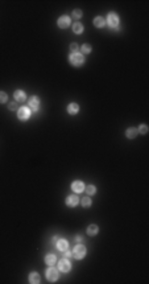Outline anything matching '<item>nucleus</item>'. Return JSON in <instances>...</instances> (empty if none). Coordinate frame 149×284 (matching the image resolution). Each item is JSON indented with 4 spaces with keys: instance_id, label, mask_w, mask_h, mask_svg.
I'll return each mask as SVG.
<instances>
[{
    "instance_id": "f257e3e1",
    "label": "nucleus",
    "mask_w": 149,
    "mask_h": 284,
    "mask_svg": "<svg viewBox=\"0 0 149 284\" xmlns=\"http://www.w3.org/2000/svg\"><path fill=\"white\" fill-rule=\"evenodd\" d=\"M69 61H70V64H71L73 66H82L83 64H85V56L82 54V53H71L69 57Z\"/></svg>"
},
{
    "instance_id": "f03ea898",
    "label": "nucleus",
    "mask_w": 149,
    "mask_h": 284,
    "mask_svg": "<svg viewBox=\"0 0 149 284\" xmlns=\"http://www.w3.org/2000/svg\"><path fill=\"white\" fill-rule=\"evenodd\" d=\"M86 247L83 246V245H78L74 247V250H73V255H74V258L75 259H83L85 258V255H86Z\"/></svg>"
},
{
    "instance_id": "7ed1b4c3",
    "label": "nucleus",
    "mask_w": 149,
    "mask_h": 284,
    "mask_svg": "<svg viewBox=\"0 0 149 284\" xmlns=\"http://www.w3.org/2000/svg\"><path fill=\"white\" fill-rule=\"evenodd\" d=\"M58 276H59L58 270H55L54 267H50V268L46 270V279L49 282H52V283L57 282V280H58Z\"/></svg>"
},
{
    "instance_id": "20e7f679",
    "label": "nucleus",
    "mask_w": 149,
    "mask_h": 284,
    "mask_svg": "<svg viewBox=\"0 0 149 284\" xmlns=\"http://www.w3.org/2000/svg\"><path fill=\"white\" fill-rule=\"evenodd\" d=\"M107 24L111 26V28H117V25H119V16H117L115 12H111L107 16Z\"/></svg>"
},
{
    "instance_id": "39448f33",
    "label": "nucleus",
    "mask_w": 149,
    "mask_h": 284,
    "mask_svg": "<svg viewBox=\"0 0 149 284\" xmlns=\"http://www.w3.org/2000/svg\"><path fill=\"white\" fill-rule=\"evenodd\" d=\"M30 116V108L29 107H19L17 110V118L20 120H27Z\"/></svg>"
},
{
    "instance_id": "423d86ee",
    "label": "nucleus",
    "mask_w": 149,
    "mask_h": 284,
    "mask_svg": "<svg viewBox=\"0 0 149 284\" xmlns=\"http://www.w3.org/2000/svg\"><path fill=\"white\" fill-rule=\"evenodd\" d=\"M58 270L62 272H69L71 270V264H70V262L66 258H63L58 262Z\"/></svg>"
},
{
    "instance_id": "0eeeda50",
    "label": "nucleus",
    "mask_w": 149,
    "mask_h": 284,
    "mask_svg": "<svg viewBox=\"0 0 149 284\" xmlns=\"http://www.w3.org/2000/svg\"><path fill=\"white\" fill-rule=\"evenodd\" d=\"M28 105H29V108L36 111L40 107V98L38 97H30L29 101H28Z\"/></svg>"
},
{
    "instance_id": "6e6552de",
    "label": "nucleus",
    "mask_w": 149,
    "mask_h": 284,
    "mask_svg": "<svg viewBox=\"0 0 149 284\" xmlns=\"http://www.w3.org/2000/svg\"><path fill=\"white\" fill-rule=\"evenodd\" d=\"M70 25V17L69 16H61L59 19H58V26L59 28H62V29H66L67 26Z\"/></svg>"
},
{
    "instance_id": "1a4fd4ad",
    "label": "nucleus",
    "mask_w": 149,
    "mask_h": 284,
    "mask_svg": "<svg viewBox=\"0 0 149 284\" xmlns=\"http://www.w3.org/2000/svg\"><path fill=\"white\" fill-rule=\"evenodd\" d=\"M71 189L75 193H81V192L85 190V184H83L82 181H74V183L71 184Z\"/></svg>"
},
{
    "instance_id": "9d476101",
    "label": "nucleus",
    "mask_w": 149,
    "mask_h": 284,
    "mask_svg": "<svg viewBox=\"0 0 149 284\" xmlns=\"http://www.w3.org/2000/svg\"><path fill=\"white\" fill-rule=\"evenodd\" d=\"M78 202H79V198H78V196H69L66 198V205L70 206V207L77 206Z\"/></svg>"
},
{
    "instance_id": "9b49d317",
    "label": "nucleus",
    "mask_w": 149,
    "mask_h": 284,
    "mask_svg": "<svg viewBox=\"0 0 149 284\" xmlns=\"http://www.w3.org/2000/svg\"><path fill=\"white\" fill-rule=\"evenodd\" d=\"M13 97H15L16 102H24L25 99H27V95H25V93L23 90H16L13 93Z\"/></svg>"
},
{
    "instance_id": "f8f14e48",
    "label": "nucleus",
    "mask_w": 149,
    "mask_h": 284,
    "mask_svg": "<svg viewBox=\"0 0 149 284\" xmlns=\"http://www.w3.org/2000/svg\"><path fill=\"white\" fill-rule=\"evenodd\" d=\"M55 246H57V248H58L59 251H65V250H67L69 243H67L66 239H58L57 243H55Z\"/></svg>"
},
{
    "instance_id": "ddd939ff",
    "label": "nucleus",
    "mask_w": 149,
    "mask_h": 284,
    "mask_svg": "<svg viewBox=\"0 0 149 284\" xmlns=\"http://www.w3.org/2000/svg\"><path fill=\"white\" fill-rule=\"evenodd\" d=\"M78 111H79V106L77 103H70L67 106V112L70 115H75V114H78Z\"/></svg>"
},
{
    "instance_id": "4468645a",
    "label": "nucleus",
    "mask_w": 149,
    "mask_h": 284,
    "mask_svg": "<svg viewBox=\"0 0 149 284\" xmlns=\"http://www.w3.org/2000/svg\"><path fill=\"white\" fill-rule=\"evenodd\" d=\"M137 134H139V131H137V128H135V127H129L125 132V135L128 139H133V137L137 136Z\"/></svg>"
},
{
    "instance_id": "2eb2a0df",
    "label": "nucleus",
    "mask_w": 149,
    "mask_h": 284,
    "mask_svg": "<svg viewBox=\"0 0 149 284\" xmlns=\"http://www.w3.org/2000/svg\"><path fill=\"white\" fill-rule=\"evenodd\" d=\"M41 282V278H40V275H38L37 272H32L29 275V283H32V284H38Z\"/></svg>"
},
{
    "instance_id": "dca6fc26",
    "label": "nucleus",
    "mask_w": 149,
    "mask_h": 284,
    "mask_svg": "<svg viewBox=\"0 0 149 284\" xmlns=\"http://www.w3.org/2000/svg\"><path fill=\"white\" fill-rule=\"evenodd\" d=\"M94 25L96 26V28H103V26L106 25V20H104L103 17L98 16V17H95L94 19Z\"/></svg>"
},
{
    "instance_id": "f3484780",
    "label": "nucleus",
    "mask_w": 149,
    "mask_h": 284,
    "mask_svg": "<svg viewBox=\"0 0 149 284\" xmlns=\"http://www.w3.org/2000/svg\"><path fill=\"white\" fill-rule=\"evenodd\" d=\"M98 231H99V227L96 225H90L89 227H87V234L91 235V237H93V235H96Z\"/></svg>"
},
{
    "instance_id": "a211bd4d",
    "label": "nucleus",
    "mask_w": 149,
    "mask_h": 284,
    "mask_svg": "<svg viewBox=\"0 0 149 284\" xmlns=\"http://www.w3.org/2000/svg\"><path fill=\"white\" fill-rule=\"evenodd\" d=\"M57 262V258H55V255L53 254H49V255H46V258H45V263L48 266H54V263Z\"/></svg>"
},
{
    "instance_id": "6ab92c4d",
    "label": "nucleus",
    "mask_w": 149,
    "mask_h": 284,
    "mask_svg": "<svg viewBox=\"0 0 149 284\" xmlns=\"http://www.w3.org/2000/svg\"><path fill=\"white\" fill-rule=\"evenodd\" d=\"M73 32L77 33V34H81L83 32V25L81 23H75L73 25Z\"/></svg>"
},
{
    "instance_id": "aec40b11",
    "label": "nucleus",
    "mask_w": 149,
    "mask_h": 284,
    "mask_svg": "<svg viewBox=\"0 0 149 284\" xmlns=\"http://www.w3.org/2000/svg\"><path fill=\"white\" fill-rule=\"evenodd\" d=\"M81 50H82V54H89V53H91V45H89V44H83Z\"/></svg>"
},
{
    "instance_id": "412c9836",
    "label": "nucleus",
    "mask_w": 149,
    "mask_h": 284,
    "mask_svg": "<svg viewBox=\"0 0 149 284\" xmlns=\"http://www.w3.org/2000/svg\"><path fill=\"white\" fill-rule=\"evenodd\" d=\"M86 193L89 194V196H93V194H95V193H96L95 186H94V185H89V186H86Z\"/></svg>"
},
{
    "instance_id": "4be33fe9",
    "label": "nucleus",
    "mask_w": 149,
    "mask_h": 284,
    "mask_svg": "<svg viewBox=\"0 0 149 284\" xmlns=\"http://www.w3.org/2000/svg\"><path fill=\"white\" fill-rule=\"evenodd\" d=\"M82 205L85 206V207L91 206V198H90V197H87V196H85V197L82 198Z\"/></svg>"
},
{
    "instance_id": "5701e85b",
    "label": "nucleus",
    "mask_w": 149,
    "mask_h": 284,
    "mask_svg": "<svg viewBox=\"0 0 149 284\" xmlns=\"http://www.w3.org/2000/svg\"><path fill=\"white\" fill-rule=\"evenodd\" d=\"M137 131H139L141 135H145L147 132H148V126H147V124H141V126L137 128Z\"/></svg>"
},
{
    "instance_id": "b1692460",
    "label": "nucleus",
    "mask_w": 149,
    "mask_h": 284,
    "mask_svg": "<svg viewBox=\"0 0 149 284\" xmlns=\"http://www.w3.org/2000/svg\"><path fill=\"white\" fill-rule=\"evenodd\" d=\"M71 15H73L74 19H81V17H82V11L81 10H74Z\"/></svg>"
},
{
    "instance_id": "393cba45",
    "label": "nucleus",
    "mask_w": 149,
    "mask_h": 284,
    "mask_svg": "<svg viewBox=\"0 0 149 284\" xmlns=\"http://www.w3.org/2000/svg\"><path fill=\"white\" fill-rule=\"evenodd\" d=\"M8 99V95L4 91H0V103H6Z\"/></svg>"
},
{
    "instance_id": "a878e982",
    "label": "nucleus",
    "mask_w": 149,
    "mask_h": 284,
    "mask_svg": "<svg viewBox=\"0 0 149 284\" xmlns=\"http://www.w3.org/2000/svg\"><path fill=\"white\" fill-rule=\"evenodd\" d=\"M63 252H65V254H63V258H66V259H73V258H74V255H73V252H71V251L65 250Z\"/></svg>"
},
{
    "instance_id": "bb28decb",
    "label": "nucleus",
    "mask_w": 149,
    "mask_h": 284,
    "mask_svg": "<svg viewBox=\"0 0 149 284\" xmlns=\"http://www.w3.org/2000/svg\"><path fill=\"white\" fill-rule=\"evenodd\" d=\"M8 107H10V110H12V111H15V110H19L17 102H11V103L8 105Z\"/></svg>"
},
{
    "instance_id": "cd10ccee",
    "label": "nucleus",
    "mask_w": 149,
    "mask_h": 284,
    "mask_svg": "<svg viewBox=\"0 0 149 284\" xmlns=\"http://www.w3.org/2000/svg\"><path fill=\"white\" fill-rule=\"evenodd\" d=\"M70 49H71V53H77V50H78V45L75 42H73L71 45H70Z\"/></svg>"
},
{
    "instance_id": "c85d7f7f",
    "label": "nucleus",
    "mask_w": 149,
    "mask_h": 284,
    "mask_svg": "<svg viewBox=\"0 0 149 284\" xmlns=\"http://www.w3.org/2000/svg\"><path fill=\"white\" fill-rule=\"evenodd\" d=\"M75 241H77L78 243H81V242L83 241V238H82V235H77V237H75Z\"/></svg>"
}]
</instances>
